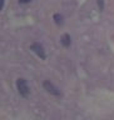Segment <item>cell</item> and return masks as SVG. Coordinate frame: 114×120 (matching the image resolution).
Returning a JSON list of instances; mask_svg holds the SVG:
<instances>
[{"label": "cell", "instance_id": "cell-1", "mask_svg": "<svg viewBox=\"0 0 114 120\" xmlns=\"http://www.w3.org/2000/svg\"><path fill=\"white\" fill-rule=\"evenodd\" d=\"M16 89L20 96L23 98H28L29 94H30V89H29V85H28V81L23 78H19L16 80Z\"/></svg>", "mask_w": 114, "mask_h": 120}, {"label": "cell", "instance_id": "cell-2", "mask_svg": "<svg viewBox=\"0 0 114 120\" xmlns=\"http://www.w3.org/2000/svg\"><path fill=\"white\" fill-rule=\"evenodd\" d=\"M43 86H44V89L47 90L49 94H51V95H54V96H56V98H60V96H62V91H60V90L56 88V86L53 84L51 81L45 80V81L43 82Z\"/></svg>", "mask_w": 114, "mask_h": 120}, {"label": "cell", "instance_id": "cell-3", "mask_svg": "<svg viewBox=\"0 0 114 120\" xmlns=\"http://www.w3.org/2000/svg\"><path fill=\"white\" fill-rule=\"evenodd\" d=\"M30 49H31V50L35 52V54L39 56L41 60L47 59V54H45V50H44L43 45H40L39 43H33L31 45H30Z\"/></svg>", "mask_w": 114, "mask_h": 120}, {"label": "cell", "instance_id": "cell-4", "mask_svg": "<svg viewBox=\"0 0 114 120\" xmlns=\"http://www.w3.org/2000/svg\"><path fill=\"white\" fill-rule=\"evenodd\" d=\"M60 43L64 48H69L70 44H71V39H70V35L69 34H64L62 36V39H60Z\"/></svg>", "mask_w": 114, "mask_h": 120}, {"label": "cell", "instance_id": "cell-5", "mask_svg": "<svg viewBox=\"0 0 114 120\" xmlns=\"http://www.w3.org/2000/svg\"><path fill=\"white\" fill-rule=\"evenodd\" d=\"M54 20L58 25H62L63 24V16L60 14H54Z\"/></svg>", "mask_w": 114, "mask_h": 120}, {"label": "cell", "instance_id": "cell-6", "mask_svg": "<svg viewBox=\"0 0 114 120\" xmlns=\"http://www.w3.org/2000/svg\"><path fill=\"white\" fill-rule=\"evenodd\" d=\"M98 6H99L100 11L104 10V0H98Z\"/></svg>", "mask_w": 114, "mask_h": 120}, {"label": "cell", "instance_id": "cell-7", "mask_svg": "<svg viewBox=\"0 0 114 120\" xmlns=\"http://www.w3.org/2000/svg\"><path fill=\"white\" fill-rule=\"evenodd\" d=\"M19 3L20 4H29V3H31V0H19Z\"/></svg>", "mask_w": 114, "mask_h": 120}, {"label": "cell", "instance_id": "cell-8", "mask_svg": "<svg viewBox=\"0 0 114 120\" xmlns=\"http://www.w3.org/2000/svg\"><path fill=\"white\" fill-rule=\"evenodd\" d=\"M4 4H5V0H1V9H4Z\"/></svg>", "mask_w": 114, "mask_h": 120}]
</instances>
